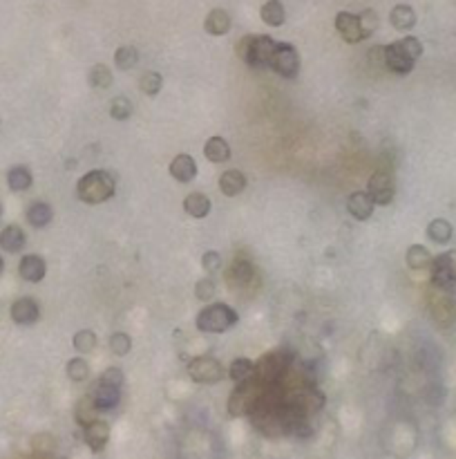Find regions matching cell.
<instances>
[{"label":"cell","mask_w":456,"mask_h":459,"mask_svg":"<svg viewBox=\"0 0 456 459\" xmlns=\"http://www.w3.org/2000/svg\"><path fill=\"white\" fill-rule=\"evenodd\" d=\"M161 87H164V76L159 72H146L139 78V90L146 97H157L161 92Z\"/></svg>","instance_id":"cell-37"},{"label":"cell","mask_w":456,"mask_h":459,"mask_svg":"<svg viewBox=\"0 0 456 459\" xmlns=\"http://www.w3.org/2000/svg\"><path fill=\"white\" fill-rule=\"evenodd\" d=\"M168 173H170L172 179H177V182H181V184L192 182V179L197 177V162H195V157H190V155H177V157L170 162Z\"/></svg>","instance_id":"cell-16"},{"label":"cell","mask_w":456,"mask_h":459,"mask_svg":"<svg viewBox=\"0 0 456 459\" xmlns=\"http://www.w3.org/2000/svg\"><path fill=\"white\" fill-rule=\"evenodd\" d=\"M239 316L233 307L224 303H210L206 305L195 318V327L204 334H224L237 325Z\"/></svg>","instance_id":"cell-2"},{"label":"cell","mask_w":456,"mask_h":459,"mask_svg":"<svg viewBox=\"0 0 456 459\" xmlns=\"http://www.w3.org/2000/svg\"><path fill=\"white\" fill-rule=\"evenodd\" d=\"M133 112H135V106L128 97H115L112 101H110V117L117 119V122H126V119L133 117Z\"/></svg>","instance_id":"cell-34"},{"label":"cell","mask_w":456,"mask_h":459,"mask_svg":"<svg viewBox=\"0 0 456 459\" xmlns=\"http://www.w3.org/2000/svg\"><path fill=\"white\" fill-rule=\"evenodd\" d=\"M358 18H360L362 36H364V38H369V36H371V34L378 29V23H380L378 14L373 12V9H364V12H360V14H358Z\"/></svg>","instance_id":"cell-41"},{"label":"cell","mask_w":456,"mask_h":459,"mask_svg":"<svg viewBox=\"0 0 456 459\" xmlns=\"http://www.w3.org/2000/svg\"><path fill=\"white\" fill-rule=\"evenodd\" d=\"M428 305H430L432 321L437 323L441 329H450L456 323V298H454V292H445V289L432 287V292L428 296Z\"/></svg>","instance_id":"cell-5"},{"label":"cell","mask_w":456,"mask_h":459,"mask_svg":"<svg viewBox=\"0 0 456 459\" xmlns=\"http://www.w3.org/2000/svg\"><path fill=\"white\" fill-rule=\"evenodd\" d=\"M110 424L103 419H94L92 424L83 426V442L92 453H101L110 442Z\"/></svg>","instance_id":"cell-9"},{"label":"cell","mask_w":456,"mask_h":459,"mask_svg":"<svg viewBox=\"0 0 456 459\" xmlns=\"http://www.w3.org/2000/svg\"><path fill=\"white\" fill-rule=\"evenodd\" d=\"M396 45H398L409 58H414V61H419L421 54H423V43L419 41L416 36H405V38H400V41H396Z\"/></svg>","instance_id":"cell-42"},{"label":"cell","mask_w":456,"mask_h":459,"mask_svg":"<svg viewBox=\"0 0 456 459\" xmlns=\"http://www.w3.org/2000/svg\"><path fill=\"white\" fill-rule=\"evenodd\" d=\"M336 29H338V34L342 36V41H347V43H360V41H364L362 27H360V18L356 14L340 12L336 16Z\"/></svg>","instance_id":"cell-13"},{"label":"cell","mask_w":456,"mask_h":459,"mask_svg":"<svg viewBox=\"0 0 456 459\" xmlns=\"http://www.w3.org/2000/svg\"><path fill=\"white\" fill-rule=\"evenodd\" d=\"M215 294H217V285H215V281H212L210 276L201 278V281L195 283V298H197V301L208 303V301L215 298Z\"/></svg>","instance_id":"cell-39"},{"label":"cell","mask_w":456,"mask_h":459,"mask_svg":"<svg viewBox=\"0 0 456 459\" xmlns=\"http://www.w3.org/2000/svg\"><path fill=\"white\" fill-rule=\"evenodd\" d=\"M230 25H233V18L226 9H212L208 12L206 21H204V29L210 36H224L230 32Z\"/></svg>","instance_id":"cell-21"},{"label":"cell","mask_w":456,"mask_h":459,"mask_svg":"<svg viewBox=\"0 0 456 459\" xmlns=\"http://www.w3.org/2000/svg\"><path fill=\"white\" fill-rule=\"evenodd\" d=\"M378 459H398L396 455H382V457H378Z\"/></svg>","instance_id":"cell-46"},{"label":"cell","mask_w":456,"mask_h":459,"mask_svg":"<svg viewBox=\"0 0 456 459\" xmlns=\"http://www.w3.org/2000/svg\"><path fill=\"white\" fill-rule=\"evenodd\" d=\"M25 215H27V222L34 228H45L49 222H52L54 211L47 202H34V204H29Z\"/></svg>","instance_id":"cell-29"},{"label":"cell","mask_w":456,"mask_h":459,"mask_svg":"<svg viewBox=\"0 0 456 459\" xmlns=\"http://www.w3.org/2000/svg\"><path fill=\"white\" fill-rule=\"evenodd\" d=\"M115 191H117L115 177L110 175L108 171H101V168L85 173L76 184V195H78L81 202H85V204L105 202V199H110L115 195Z\"/></svg>","instance_id":"cell-1"},{"label":"cell","mask_w":456,"mask_h":459,"mask_svg":"<svg viewBox=\"0 0 456 459\" xmlns=\"http://www.w3.org/2000/svg\"><path fill=\"white\" fill-rule=\"evenodd\" d=\"M201 267H204L206 274H217L221 269V256L217 251H206L201 256Z\"/></svg>","instance_id":"cell-43"},{"label":"cell","mask_w":456,"mask_h":459,"mask_svg":"<svg viewBox=\"0 0 456 459\" xmlns=\"http://www.w3.org/2000/svg\"><path fill=\"white\" fill-rule=\"evenodd\" d=\"M101 381L121 387V383H124V372H121V367H108V370L101 374Z\"/></svg>","instance_id":"cell-44"},{"label":"cell","mask_w":456,"mask_h":459,"mask_svg":"<svg viewBox=\"0 0 456 459\" xmlns=\"http://www.w3.org/2000/svg\"><path fill=\"white\" fill-rule=\"evenodd\" d=\"M87 81H90V85L96 87V90H108L110 85H112V81H115L112 69H110L108 65H103V63H96L92 69H90Z\"/></svg>","instance_id":"cell-32"},{"label":"cell","mask_w":456,"mask_h":459,"mask_svg":"<svg viewBox=\"0 0 456 459\" xmlns=\"http://www.w3.org/2000/svg\"><path fill=\"white\" fill-rule=\"evenodd\" d=\"M291 363H293V356L289 350L269 352L255 363V378L260 383H276L287 374Z\"/></svg>","instance_id":"cell-4"},{"label":"cell","mask_w":456,"mask_h":459,"mask_svg":"<svg viewBox=\"0 0 456 459\" xmlns=\"http://www.w3.org/2000/svg\"><path fill=\"white\" fill-rule=\"evenodd\" d=\"M18 274L27 283H40L47 274V265L40 256L29 253V256H23V260L18 262Z\"/></svg>","instance_id":"cell-15"},{"label":"cell","mask_w":456,"mask_h":459,"mask_svg":"<svg viewBox=\"0 0 456 459\" xmlns=\"http://www.w3.org/2000/svg\"><path fill=\"white\" fill-rule=\"evenodd\" d=\"M32 182H34V177H32V171H29L27 166H14V168H9L7 184H9V188H12L14 193L27 191V188L32 186Z\"/></svg>","instance_id":"cell-30"},{"label":"cell","mask_w":456,"mask_h":459,"mask_svg":"<svg viewBox=\"0 0 456 459\" xmlns=\"http://www.w3.org/2000/svg\"><path fill=\"white\" fill-rule=\"evenodd\" d=\"M382 63H385V67L389 69V72L398 74V76L409 74L412 69H414V65H416V61H414V58H409L407 54H405L396 43H391V45L385 47Z\"/></svg>","instance_id":"cell-10"},{"label":"cell","mask_w":456,"mask_h":459,"mask_svg":"<svg viewBox=\"0 0 456 459\" xmlns=\"http://www.w3.org/2000/svg\"><path fill=\"white\" fill-rule=\"evenodd\" d=\"M210 208H212V204H210V199H208L204 193H190V195H186V199H184V211H186L190 217H195V219L208 217Z\"/></svg>","instance_id":"cell-25"},{"label":"cell","mask_w":456,"mask_h":459,"mask_svg":"<svg viewBox=\"0 0 456 459\" xmlns=\"http://www.w3.org/2000/svg\"><path fill=\"white\" fill-rule=\"evenodd\" d=\"M94 403L101 412L105 410H115L121 401V387L119 385H112V383H105V381H99V385L94 387Z\"/></svg>","instance_id":"cell-18"},{"label":"cell","mask_w":456,"mask_h":459,"mask_svg":"<svg viewBox=\"0 0 456 459\" xmlns=\"http://www.w3.org/2000/svg\"><path fill=\"white\" fill-rule=\"evenodd\" d=\"M448 256V262H450V272H452V281L456 283V249H452V251L445 253Z\"/></svg>","instance_id":"cell-45"},{"label":"cell","mask_w":456,"mask_h":459,"mask_svg":"<svg viewBox=\"0 0 456 459\" xmlns=\"http://www.w3.org/2000/svg\"><path fill=\"white\" fill-rule=\"evenodd\" d=\"M3 269H5V260H3V256H0V274H3Z\"/></svg>","instance_id":"cell-47"},{"label":"cell","mask_w":456,"mask_h":459,"mask_svg":"<svg viewBox=\"0 0 456 459\" xmlns=\"http://www.w3.org/2000/svg\"><path fill=\"white\" fill-rule=\"evenodd\" d=\"M72 345H74V350L81 352V354L94 352L96 350V334L92 332V329H81V332L74 334Z\"/></svg>","instance_id":"cell-36"},{"label":"cell","mask_w":456,"mask_h":459,"mask_svg":"<svg viewBox=\"0 0 456 459\" xmlns=\"http://www.w3.org/2000/svg\"><path fill=\"white\" fill-rule=\"evenodd\" d=\"M405 260H407V267L414 269V272H423V269H430L434 256L430 253L428 247L423 244H412L405 253Z\"/></svg>","instance_id":"cell-26"},{"label":"cell","mask_w":456,"mask_h":459,"mask_svg":"<svg viewBox=\"0 0 456 459\" xmlns=\"http://www.w3.org/2000/svg\"><path fill=\"white\" fill-rule=\"evenodd\" d=\"M367 193L371 195L373 204L378 206H389L394 202V195H396V184H394V177L385 171H378L369 177L367 184Z\"/></svg>","instance_id":"cell-8"},{"label":"cell","mask_w":456,"mask_h":459,"mask_svg":"<svg viewBox=\"0 0 456 459\" xmlns=\"http://www.w3.org/2000/svg\"><path fill=\"white\" fill-rule=\"evenodd\" d=\"M139 63V52L133 45H121L115 52V65L121 69V72H128Z\"/></svg>","instance_id":"cell-33"},{"label":"cell","mask_w":456,"mask_h":459,"mask_svg":"<svg viewBox=\"0 0 456 459\" xmlns=\"http://www.w3.org/2000/svg\"><path fill=\"white\" fill-rule=\"evenodd\" d=\"M110 352H112L115 356H126L130 354V350H133V338H130L126 332H115L112 336H110Z\"/></svg>","instance_id":"cell-38"},{"label":"cell","mask_w":456,"mask_h":459,"mask_svg":"<svg viewBox=\"0 0 456 459\" xmlns=\"http://www.w3.org/2000/svg\"><path fill=\"white\" fill-rule=\"evenodd\" d=\"M0 215H3V204H0Z\"/></svg>","instance_id":"cell-48"},{"label":"cell","mask_w":456,"mask_h":459,"mask_svg":"<svg viewBox=\"0 0 456 459\" xmlns=\"http://www.w3.org/2000/svg\"><path fill=\"white\" fill-rule=\"evenodd\" d=\"M269 67L273 69L276 74L285 76V78H296L300 72V54L298 49L289 45V43H278L276 49L271 54V61Z\"/></svg>","instance_id":"cell-7"},{"label":"cell","mask_w":456,"mask_h":459,"mask_svg":"<svg viewBox=\"0 0 456 459\" xmlns=\"http://www.w3.org/2000/svg\"><path fill=\"white\" fill-rule=\"evenodd\" d=\"M27 244V235L18 224H9L0 231V249L7 253H18L23 251Z\"/></svg>","instance_id":"cell-19"},{"label":"cell","mask_w":456,"mask_h":459,"mask_svg":"<svg viewBox=\"0 0 456 459\" xmlns=\"http://www.w3.org/2000/svg\"><path fill=\"white\" fill-rule=\"evenodd\" d=\"M246 184H248L246 175L242 171H235V168H230V171H224L219 175V191L226 197H235L239 193H244Z\"/></svg>","instance_id":"cell-20"},{"label":"cell","mask_w":456,"mask_h":459,"mask_svg":"<svg viewBox=\"0 0 456 459\" xmlns=\"http://www.w3.org/2000/svg\"><path fill=\"white\" fill-rule=\"evenodd\" d=\"M432 287L437 289H445V292H454L456 283L452 281V272H450V262L448 256L441 253L432 260Z\"/></svg>","instance_id":"cell-17"},{"label":"cell","mask_w":456,"mask_h":459,"mask_svg":"<svg viewBox=\"0 0 456 459\" xmlns=\"http://www.w3.org/2000/svg\"><path fill=\"white\" fill-rule=\"evenodd\" d=\"M188 376L199 385H215L224 378V367L217 361L215 356L210 354H201V356H192L188 361Z\"/></svg>","instance_id":"cell-6"},{"label":"cell","mask_w":456,"mask_h":459,"mask_svg":"<svg viewBox=\"0 0 456 459\" xmlns=\"http://www.w3.org/2000/svg\"><path fill=\"white\" fill-rule=\"evenodd\" d=\"M230 146H228V142L226 139H221V137H210V139H206V144H204V157L208 159V162H212V164H224V162H228L230 159Z\"/></svg>","instance_id":"cell-22"},{"label":"cell","mask_w":456,"mask_h":459,"mask_svg":"<svg viewBox=\"0 0 456 459\" xmlns=\"http://www.w3.org/2000/svg\"><path fill=\"white\" fill-rule=\"evenodd\" d=\"M228 376H230L237 385H239V383H246V381H253V378H255V363H253L251 358L239 356V358H235V361L230 363Z\"/></svg>","instance_id":"cell-28"},{"label":"cell","mask_w":456,"mask_h":459,"mask_svg":"<svg viewBox=\"0 0 456 459\" xmlns=\"http://www.w3.org/2000/svg\"><path fill=\"white\" fill-rule=\"evenodd\" d=\"M389 23L394 29L398 32H409V29L416 25V12L409 5H396L389 14Z\"/></svg>","instance_id":"cell-24"},{"label":"cell","mask_w":456,"mask_h":459,"mask_svg":"<svg viewBox=\"0 0 456 459\" xmlns=\"http://www.w3.org/2000/svg\"><path fill=\"white\" fill-rule=\"evenodd\" d=\"M38 318H40V307H38V303L34 301V298L23 296L12 305V321L16 325H23V327L34 325Z\"/></svg>","instance_id":"cell-12"},{"label":"cell","mask_w":456,"mask_h":459,"mask_svg":"<svg viewBox=\"0 0 456 459\" xmlns=\"http://www.w3.org/2000/svg\"><path fill=\"white\" fill-rule=\"evenodd\" d=\"M65 372H67L69 381L83 383V381H87V378H90V365L85 363V358H78V356H76V358H69V361H67Z\"/></svg>","instance_id":"cell-35"},{"label":"cell","mask_w":456,"mask_h":459,"mask_svg":"<svg viewBox=\"0 0 456 459\" xmlns=\"http://www.w3.org/2000/svg\"><path fill=\"white\" fill-rule=\"evenodd\" d=\"M255 278H257V272L248 260H235L226 272V285L230 289H237V292H242V289H246L253 281H255Z\"/></svg>","instance_id":"cell-11"},{"label":"cell","mask_w":456,"mask_h":459,"mask_svg":"<svg viewBox=\"0 0 456 459\" xmlns=\"http://www.w3.org/2000/svg\"><path fill=\"white\" fill-rule=\"evenodd\" d=\"M373 208H376V204H373L371 195L364 191L351 193L347 199V211L353 219H358V222H367V219L373 215Z\"/></svg>","instance_id":"cell-14"},{"label":"cell","mask_w":456,"mask_h":459,"mask_svg":"<svg viewBox=\"0 0 456 459\" xmlns=\"http://www.w3.org/2000/svg\"><path fill=\"white\" fill-rule=\"evenodd\" d=\"M260 16H262V21L271 27H280L287 23V9L280 0H267L260 9Z\"/></svg>","instance_id":"cell-27"},{"label":"cell","mask_w":456,"mask_h":459,"mask_svg":"<svg viewBox=\"0 0 456 459\" xmlns=\"http://www.w3.org/2000/svg\"><path fill=\"white\" fill-rule=\"evenodd\" d=\"M454 235V226L448 222V219L437 217L428 224V237L434 244H448Z\"/></svg>","instance_id":"cell-31"},{"label":"cell","mask_w":456,"mask_h":459,"mask_svg":"<svg viewBox=\"0 0 456 459\" xmlns=\"http://www.w3.org/2000/svg\"><path fill=\"white\" fill-rule=\"evenodd\" d=\"M32 451L40 455H52L56 451V439L47 433H40L32 439Z\"/></svg>","instance_id":"cell-40"},{"label":"cell","mask_w":456,"mask_h":459,"mask_svg":"<svg viewBox=\"0 0 456 459\" xmlns=\"http://www.w3.org/2000/svg\"><path fill=\"white\" fill-rule=\"evenodd\" d=\"M99 412L101 410L94 403V397L92 394H83V397L78 399L76 408H74V419H76V424L83 428L87 424H92L94 419H99Z\"/></svg>","instance_id":"cell-23"},{"label":"cell","mask_w":456,"mask_h":459,"mask_svg":"<svg viewBox=\"0 0 456 459\" xmlns=\"http://www.w3.org/2000/svg\"><path fill=\"white\" fill-rule=\"evenodd\" d=\"M276 41L271 36H242L237 45H235V52L237 56L251 67H269L271 61V54L276 49Z\"/></svg>","instance_id":"cell-3"}]
</instances>
